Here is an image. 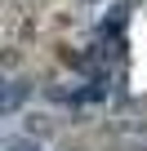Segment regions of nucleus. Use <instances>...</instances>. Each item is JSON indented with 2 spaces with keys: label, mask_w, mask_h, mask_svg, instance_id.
Returning a JSON list of instances; mask_svg holds the SVG:
<instances>
[{
  "label": "nucleus",
  "mask_w": 147,
  "mask_h": 151,
  "mask_svg": "<svg viewBox=\"0 0 147 151\" xmlns=\"http://www.w3.org/2000/svg\"><path fill=\"white\" fill-rule=\"evenodd\" d=\"M18 102H22V85H18V80H9V89H5V116H14V111H18Z\"/></svg>",
  "instance_id": "1"
},
{
  "label": "nucleus",
  "mask_w": 147,
  "mask_h": 151,
  "mask_svg": "<svg viewBox=\"0 0 147 151\" xmlns=\"http://www.w3.org/2000/svg\"><path fill=\"white\" fill-rule=\"evenodd\" d=\"M5 151H40V142H36V138H9Z\"/></svg>",
  "instance_id": "2"
}]
</instances>
